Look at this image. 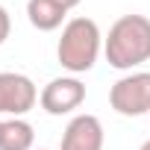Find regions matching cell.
Returning <instances> with one entry per match:
<instances>
[{"instance_id":"obj_2","label":"cell","mask_w":150,"mask_h":150,"mask_svg":"<svg viewBox=\"0 0 150 150\" xmlns=\"http://www.w3.org/2000/svg\"><path fill=\"white\" fill-rule=\"evenodd\" d=\"M100 50H103V35H100L97 21L80 15L62 27V35L56 44V59L71 77H77V74H86L97 65Z\"/></svg>"},{"instance_id":"obj_4","label":"cell","mask_w":150,"mask_h":150,"mask_svg":"<svg viewBox=\"0 0 150 150\" xmlns=\"http://www.w3.org/2000/svg\"><path fill=\"white\" fill-rule=\"evenodd\" d=\"M38 103V88L27 74L0 71V115L24 118Z\"/></svg>"},{"instance_id":"obj_10","label":"cell","mask_w":150,"mask_h":150,"mask_svg":"<svg viewBox=\"0 0 150 150\" xmlns=\"http://www.w3.org/2000/svg\"><path fill=\"white\" fill-rule=\"evenodd\" d=\"M53 3H59V6L65 9V12H71V9H77V6L83 3V0H53Z\"/></svg>"},{"instance_id":"obj_11","label":"cell","mask_w":150,"mask_h":150,"mask_svg":"<svg viewBox=\"0 0 150 150\" xmlns=\"http://www.w3.org/2000/svg\"><path fill=\"white\" fill-rule=\"evenodd\" d=\"M138 150H150V138H147V141H144V144H141Z\"/></svg>"},{"instance_id":"obj_13","label":"cell","mask_w":150,"mask_h":150,"mask_svg":"<svg viewBox=\"0 0 150 150\" xmlns=\"http://www.w3.org/2000/svg\"><path fill=\"white\" fill-rule=\"evenodd\" d=\"M41 150H44V147H41Z\"/></svg>"},{"instance_id":"obj_3","label":"cell","mask_w":150,"mask_h":150,"mask_svg":"<svg viewBox=\"0 0 150 150\" xmlns=\"http://www.w3.org/2000/svg\"><path fill=\"white\" fill-rule=\"evenodd\" d=\"M109 106L124 118L150 115V71H132L109 88Z\"/></svg>"},{"instance_id":"obj_7","label":"cell","mask_w":150,"mask_h":150,"mask_svg":"<svg viewBox=\"0 0 150 150\" xmlns=\"http://www.w3.org/2000/svg\"><path fill=\"white\" fill-rule=\"evenodd\" d=\"M65 9L53 0H27V18L38 33H53L65 24Z\"/></svg>"},{"instance_id":"obj_1","label":"cell","mask_w":150,"mask_h":150,"mask_svg":"<svg viewBox=\"0 0 150 150\" xmlns=\"http://www.w3.org/2000/svg\"><path fill=\"white\" fill-rule=\"evenodd\" d=\"M106 62L118 71H132L150 62V18L147 15H121L109 35L103 38Z\"/></svg>"},{"instance_id":"obj_5","label":"cell","mask_w":150,"mask_h":150,"mask_svg":"<svg viewBox=\"0 0 150 150\" xmlns=\"http://www.w3.org/2000/svg\"><path fill=\"white\" fill-rule=\"evenodd\" d=\"M86 100V86L77 80V77H56L50 80L41 94H38V103L47 115H71L74 109H80Z\"/></svg>"},{"instance_id":"obj_12","label":"cell","mask_w":150,"mask_h":150,"mask_svg":"<svg viewBox=\"0 0 150 150\" xmlns=\"http://www.w3.org/2000/svg\"><path fill=\"white\" fill-rule=\"evenodd\" d=\"M0 127H3V121H0Z\"/></svg>"},{"instance_id":"obj_9","label":"cell","mask_w":150,"mask_h":150,"mask_svg":"<svg viewBox=\"0 0 150 150\" xmlns=\"http://www.w3.org/2000/svg\"><path fill=\"white\" fill-rule=\"evenodd\" d=\"M12 35V18H9V12L0 6V44H6V38Z\"/></svg>"},{"instance_id":"obj_6","label":"cell","mask_w":150,"mask_h":150,"mask_svg":"<svg viewBox=\"0 0 150 150\" xmlns=\"http://www.w3.org/2000/svg\"><path fill=\"white\" fill-rule=\"evenodd\" d=\"M103 141H106V135H103L100 118L83 112V115H74L68 121L59 150H103Z\"/></svg>"},{"instance_id":"obj_8","label":"cell","mask_w":150,"mask_h":150,"mask_svg":"<svg viewBox=\"0 0 150 150\" xmlns=\"http://www.w3.org/2000/svg\"><path fill=\"white\" fill-rule=\"evenodd\" d=\"M35 129L24 118H6L0 127V150H33Z\"/></svg>"}]
</instances>
